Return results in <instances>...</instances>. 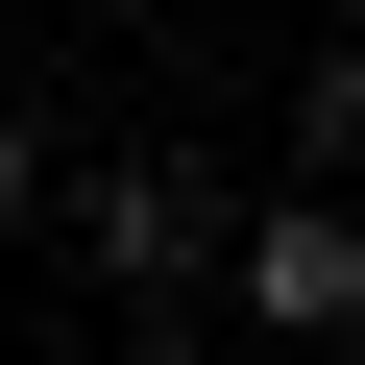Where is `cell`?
I'll return each instance as SVG.
<instances>
[{"instance_id": "6da1fadb", "label": "cell", "mask_w": 365, "mask_h": 365, "mask_svg": "<svg viewBox=\"0 0 365 365\" xmlns=\"http://www.w3.org/2000/svg\"><path fill=\"white\" fill-rule=\"evenodd\" d=\"M49 244L122 292V317H170L220 244H244V170H195V146H122V170H49Z\"/></svg>"}, {"instance_id": "277c9868", "label": "cell", "mask_w": 365, "mask_h": 365, "mask_svg": "<svg viewBox=\"0 0 365 365\" xmlns=\"http://www.w3.org/2000/svg\"><path fill=\"white\" fill-rule=\"evenodd\" d=\"M122 365H220V341H195V317H146V341H122Z\"/></svg>"}, {"instance_id": "5b68a950", "label": "cell", "mask_w": 365, "mask_h": 365, "mask_svg": "<svg viewBox=\"0 0 365 365\" xmlns=\"http://www.w3.org/2000/svg\"><path fill=\"white\" fill-rule=\"evenodd\" d=\"M317 195H365V122H341V170H317Z\"/></svg>"}, {"instance_id": "8992f818", "label": "cell", "mask_w": 365, "mask_h": 365, "mask_svg": "<svg viewBox=\"0 0 365 365\" xmlns=\"http://www.w3.org/2000/svg\"><path fill=\"white\" fill-rule=\"evenodd\" d=\"M341 25H365V0H341Z\"/></svg>"}, {"instance_id": "3957f363", "label": "cell", "mask_w": 365, "mask_h": 365, "mask_svg": "<svg viewBox=\"0 0 365 365\" xmlns=\"http://www.w3.org/2000/svg\"><path fill=\"white\" fill-rule=\"evenodd\" d=\"M49 170H73L49 122H0V244H25V220H49Z\"/></svg>"}, {"instance_id": "7a4b0ae2", "label": "cell", "mask_w": 365, "mask_h": 365, "mask_svg": "<svg viewBox=\"0 0 365 365\" xmlns=\"http://www.w3.org/2000/svg\"><path fill=\"white\" fill-rule=\"evenodd\" d=\"M220 292H244V341H292V365H341L365 341V195H244V244H220Z\"/></svg>"}]
</instances>
